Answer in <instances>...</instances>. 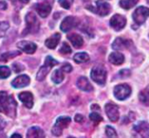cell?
Masks as SVG:
<instances>
[{
	"label": "cell",
	"mask_w": 149,
	"mask_h": 138,
	"mask_svg": "<svg viewBox=\"0 0 149 138\" xmlns=\"http://www.w3.org/2000/svg\"><path fill=\"white\" fill-rule=\"evenodd\" d=\"M10 137H18V138H21L22 137V136L21 135H19V134H13Z\"/></svg>",
	"instance_id": "40"
},
{
	"label": "cell",
	"mask_w": 149,
	"mask_h": 138,
	"mask_svg": "<svg viewBox=\"0 0 149 138\" xmlns=\"http://www.w3.org/2000/svg\"><path fill=\"white\" fill-rule=\"evenodd\" d=\"M92 11L97 13L98 15L104 17L110 13L111 11V5L104 1H97L96 2V9L92 10Z\"/></svg>",
	"instance_id": "12"
},
{
	"label": "cell",
	"mask_w": 149,
	"mask_h": 138,
	"mask_svg": "<svg viewBox=\"0 0 149 138\" xmlns=\"http://www.w3.org/2000/svg\"><path fill=\"white\" fill-rule=\"evenodd\" d=\"M52 80L54 83L58 84L60 83L63 80H64V73L62 70H55L52 75Z\"/></svg>",
	"instance_id": "23"
},
{
	"label": "cell",
	"mask_w": 149,
	"mask_h": 138,
	"mask_svg": "<svg viewBox=\"0 0 149 138\" xmlns=\"http://www.w3.org/2000/svg\"><path fill=\"white\" fill-rule=\"evenodd\" d=\"M120 76L122 77V78H126V77H128L130 75H131V71L129 70H127V69H124V70H121L120 71Z\"/></svg>",
	"instance_id": "34"
},
{
	"label": "cell",
	"mask_w": 149,
	"mask_h": 138,
	"mask_svg": "<svg viewBox=\"0 0 149 138\" xmlns=\"http://www.w3.org/2000/svg\"><path fill=\"white\" fill-rule=\"evenodd\" d=\"M54 0H44L43 3L35 4V9L41 17H46L52 10V6Z\"/></svg>",
	"instance_id": "8"
},
{
	"label": "cell",
	"mask_w": 149,
	"mask_h": 138,
	"mask_svg": "<svg viewBox=\"0 0 149 138\" xmlns=\"http://www.w3.org/2000/svg\"><path fill=\"white\" fill-rule=\"evenodd\" d=\"M79 23L78 19L75 17H66L61 23L60 24V29L63 32H68L69 30H71L72 28L76 27Z\"/></svg>",
	"instance_id": "11"
},
{
	"label": "cell",
	"mask_w": 149,
	"mask_h": 138,
	"mask_svg": "<svg viewBox=\"0 0 149 138\" xmlns=\"http://www.w3.org/2000/svg\"><path fill=\"white\" fill-rule=\"evenodd\" d=\"M77 86L79 90L86 92H90L93 90V87L88 81V79L85 77H80L77 80Z\"/></svg>",
	"instance_id": "17"
},
{
	"label": "cell",
	"mask_w": 149,
	"mask_h": 138,
	"mask_svg": "<svg viewBox=\"0 0 149 138\" xmlns=\"http://www.w3.org/2000/svg\"><path fill=\"white\" fill-rule=\"evenodd\" d=\"M139 0H120V5L125 9V10H129L135 6V4L138 3Z\"/></svg>",
	"instance_id": "26"
},
{
	"label": "cell",
	"mask_w": 149,
	"mask_h": 138,
	"mask_svg": "<svg viewBox=\"0 0 149 138\" xmlns=\"http://www.w3.org/2000/svg\"><path fill=\"white\" fill-rule=\"evenodd\" d=\"M7 9V3L4 1H0V10H6Z\"/></svg>",
	"instance_id": "39"
},
{
	"label": "cell",
	"mask_w": 149,
	"mask_h": 138,
	"mask_svg": "<svg viewBox=\"0 0 149 138\" xmlns=\"http://www.w3.org/2000/svg\"><path fill=\"white\" fill-rule=\"evenodd\" d=\"M67 38L69 39V41L72 43V44L75 48H80L84 43V40H83L82 37L76 34V33H73V34L67 36Z\"/></svg>",
	"instance_id": "22"
},
{
	"label": "cell",
	"mask_w": 149,
	"mask_h": 138,
	"mask_svg": "<svg viewBox=\"0 0 149 138\" xmlns=\"http://www.w3.org/2000/svg\"><path fill=\"white\" fill-rule=\"evenodd\" d=\"M58 3L63 8L69 10L73 3V0H58Z\"/></svg>",
	"instance_id": "31"
},
{
	"label": "cell",
	"mask_w": 149,
	"mask_h": 138,
	"mask_svg": "<svg viewBox=\"0 0 149 138\" xmlns=\"http://www.w3.org/2000/svg\"><path fill=\"white\" fill-rule=\"evenodd\" d=\"M12 67H13V70H15V72H20V71H22L23 70H24V66L22 65V64H20V63H13L12 64Z\"/></svg>",
	"instance_id": "35"
},
{
	"label": "cell",
	"mask_w": 149,
	"mask_h": 138,
	"mask_svg": "<svg viewBox=\"0 0 149 138\" xmlns=\"http://www.w3.org/2000/svg\"><path fill=\"white\" fill-rule=\"evenodd\" d=\"M105 110H106V113L111 122H117L119 120L120 113H119V108L116 104H112V103L107 104Z\"/></svg>",
	"instance_id": "10"
},
{
	"label": "cell",
	"mask_w": 149,
	"mask_h": 138,
	"mask_svg": "<svg viewBox=\"0 0 149 138\" xmlns=\"http://www.w3.org/2000/svg\"><path fill=\"white\" fill-rule=\"evenodd\" d=\"M5 126H6V123L4 122V120L0 117V131L1 130H3L4 128H5Z\"/></svg>",
	"instance_id": "38"
},
{
	"label": "cell",
	"mask_w": 149,
	"mask_h": 138,
	"mask_svg": "<svg viewBox=\"0 0 149 138\" xmlns=\"http://www.w3.org/2000/svg\"><path fill=\"white\" fill-rule=\"evenodd\" d=\"M127 23V19L124 16H121L120 14H115L110 19V25L112 28H113L115 30L119 31L122 30Z\"/></svg>",
	"instance_id": "9"
},
{
	"label": "cell",
	"mask_w": 149,
	"mask_h": 138,
	"mask_svg": "<svg viewBox=\"0 0 149 138\" xmlns=\"http://www.w3.org/2000/svg\"><path fill=\"white\" fill-rule=\"evenodd\" d=\"M0 112L11 118L16 117L17 103L13 97L8 95L5 91L0 92Z\"/></svg>",
	"instance_id": "1"
},
{
	"label": "cell",
	"mask_w": 149,
	"mask_h": 138,
	"mask_svg": "<svg viewBox=\"0 0 149 138\" xmlns=\"http://www.w3.org/2000/svg\"><path fill=\"white\" fill-rule=\"evenodd\" d=\"M59 51H60V53L66 55V54H70L72 52V50H71V47L66 43H63V44H62Z\"/></svg>",
	"instance_id": "32"
},
{
	"label": "cell",
	"mask_w": 149,
	"mask_h": 138,
	"mask_svg": "<svg viewBox=\"0 0 149 138\" xmlns=\"http://www.w3.org/2000/svg\"><path fill=\"white\" fill-rule=\"evenodd\" d=\"M149 17V9L145 7V6H140L138 7L134 12V15H133V18L134 20V22L141 25V24H143L146 20L148 19V17Z\"/></svg>",
	"instance_id": "6"
},
{
	"label": "cell",
	"mask_w": 149,
	"mask_h": 138,
	"mask_svg": "<svg viewBox=\"0 0 149 138\" xmlns=\"http://www.w3.org/2000/svg\"><path fill=\"white\" fill-rule=\"evenodd\" d=\"M20 55V51H10V52H7V53H4L0 57V60L2 61H8L9 59L10 58H13L17 56Z\"/></svg>",
	"instance_id": "27"
},
{
	"label": "cell",
	"mask_w": 149,
	"mask_h": 138,
	"mask_svg": "<svg viewBox=\"0 0 149 138\" xmlns=\"http://www.w3.org/2000/svg\"><path fill=\"white\" fill-rule=\"evenodd\" d=\"M58 63V61H56L55 59H53L51 56L46 57L44 66H42V67L39 69V70L38 71V73H37L36 79H37L38 81H43V80L46 77V76L48 75L50 70H51L53 66L57 65Z\"/></svg>",
	"instance_id": "3"
},
{
	"label": "cell",
	"mask_w": 149,
	"mask_h": 138,
	"mask_svg": "<svg viewBox=\"0 0 149 138\" xmlns=\"http://www.w3.org/2000/svg\"><path fill=\"white\" fill-rule=\"evenodd\" d=\"M139 99L143 104L149 105V85L147 88H145L142 91L140 92Z\"/></svg>",
	"instance_id": "25"
},
{
	"label": "cell",
	"mask_w": 149,
	"mask_h": 138,
	"mask_svg": "<svg viewBox=\"0 0 149 138\" xmlns=\"http://www.w3.org/2000/svg\"><path fill=\"white\" fill-rule=\"evenodd\" d=\"M26 137L29 138H41L45 137V133L43 131V130H41L38 127H31L28 130Z\"/></svg>",
	"instance_id": "21"
},
{
	"label": "cell",
	"mask_w": 149,
	"mask_h": 138,
	"mask_svg": "<svg viewBox=\"0 0 149 138\" xmlns=\"http://www.w3.org/2000/svg\"><path fill=\"white\" fill-rule=\"evenodd\" d=\"M19 100L24 104V106L28 109H31L33 106V96L31 92L25 91L22 92L18 95Z\"/></svg>",
	"instance_id": "16"
},
{
	"label": "cell",
	"mask_w": 149,
	"mask_h": 138,
	"mask_svg": "<svg viewBox=\"0 0 149 138\" xmlns=\"http://www.w3.org/2000/svg\"><path fill=\"white\" fill-rule=\"evenodd\" d=\"M17 48L23 50L24 52L27 54H33L37 50V45L34 43L27 42V41H21L18 42L17 44Z\"/></svg>",
	"instance_id": "14"
},
{
	"label": "cell",
	"mask_w": 149,
	"mask_h": 138,
	"mask_svg": "<svg viewBox=\"0 0 149 138\" xmlns=\"http://www.w3.org/2000/svg\"><path fill=\"white\" fill-rule=\"evenodd\" d=\"M134 130L142 137H149V124L148 122H140L134 127Z\"/></svg>",
	"instance_id": "15"
},
{
	"label": "cell",
	"mask_w": 149,
	"mask_h": 138,
	"mask_svg": "<svg viewBox=\"0 0 149 138\" xmlns=\"http://www.w3.org/2000/svg\"><path fill=\"white\" fill-rule=\"evenodd\" d=\"M131 92H132V90L130 86L125 83L115 86L114 90H113L114 97L118 100H125L131 95Z\"/></svg>",
	"instance_id": "7"
},
{
	"label": "cell",
	"mask_w": 149,
	"mask_h": 138,
	"mask_svg": "<svg viewBox=\"0 0 149 138\" xmlns=\"http://www.w3.org/2000/svg\"><path fill=\"white\" fill-rule=\"evenodd\" d=\"M60 40V34L59 33H56L54 35H52L51 37L47 38L45 40V46L51 50H53L57 47V45L58 44V42Z\"/></svg>",
	"instance_id": "20"
},
{
	"label": "cell",
	"mask_w": 149,
	"mask_h": 138,
	"mask_svg": "<svg viewBox=\"0 0 149 138\" xmlns=\"http://www.w3.org/2000/svg\"><path fill=\"white\" fill-rule=\"evenodd\" d=\"M91 77L96 83L103 85L107 80V70L101 66H95L92 70Z\"/></svg>",
	"instance_id": "5"
},
{
	"label": "cell",
	"mask_w": 149,
	"mask_h": 138,
	"mask_svg": "<svg viewBox=\"0 0 149 138\" xmlns=\"http://www.w3.org/2000/svg\"><path fill=\"white\" fill-rule=\"evenodd\" d=\"M20 1H21L22 3H27L30 0H20Z\"/></svg>",
	"instance_id": "41"
},
{
	"label": "cell",
	"mask_w": 149,
	"mask_h": 138,
	"mask_svg": "<svg viewBox=\"0 0 149 138\" xmlns=\"http://www.w3.org/2000/svg\"><path fill=\"white\" fill-rule=\"evenodd\" d=\"M74 120L75 122L77 123H82L84 121V117L82 115H79V114H77L74 117Z\"/></svg>",
	"instance_id": "37"
},
{
	"label": "cell",
	"mask_w": 149,
	"mask_h": 138,
	"mask_svg": "<svg viewBox=\"0 0 149 138\" xmlns=\"http://www.w3.org/2000/svg\"><path fill=\"white\" fill-rule=\"evenodd\" d=\"M71 123V118L69 117H60L56 120L54 126L52 129V133L55 137L61 136L63 130L67 128Z\"/></svg>",
	"instance_id": "4"
},
{
	"label": "cell",
	"mask_w": 149,
	"mask_h": 138,
	"mask_svg": "<svg viewBox=\"0 0 149 138\" xmlns=\"http://www.w3.org/2000/svg\"><path fill=\"white\" fill-rule=\"evenodd\" d=\"M10 75V70L7 66H0V78L5 79Z\"/></svg>",
	"instance_id": "28"
},
{
	"label": "cell",
	"mask_w": 149,
	"mask_h": 138,
	"mask_svg": "<svg viewBox=\"0 0 149 138\" xmlns=\"http://www.w3.org/2000/svg\"><path fill=\"white\" fill-rule=\"evenodd\" d=\"M125 57L120 52H113L109 56V62L114 65H120L124 63Z\"/></svg>",
	"instance_id": "19"
},
{
	"label": "cell",
	"mask_w": 149,
	"mask_h": 138,
	"mask_svg": "<svg viewBox=\"0 0 149 138\" xmlns=\"http://www.w3.org/2000/svg\"><path fill=\"white\" fill-rule=\"evenodd\" d=\"M90 59L89 56L87 53L86 52H79L75 54V56L73 57V60L77 63H86L88 62Z\"/></svg>",
	"instance_id": "24"
},
{
	"label": "cell",
	"mask_w": 149,
	"mask_h": 138,
	"mask_svg": "<svg viewBox=\"0 0 149 138\" xmlns=\"http://www.w3.org/2000/svg\"><path fill=\"white\" fill-rule=\"evenodd\" d=\"M30 82H31L30 77L27 75H21V76L17 77L12 81L11 85H12V87H14L16 89H21L25 86H28Z\"/></svg>",
	"instance_id": "13"
},
{
	"label": "cell",
	"mask_w": 149,
	"mask_h": 138,
	"mask_svg": "<svg viewBox=\"0 0 149 138\" xmlns=\"http://www.w3.org/2000/svg\"><path fill=\"white\" fill-rule=\"evenodd\" d=\"M26 28L23 32V35L36 33L39 30V22L33 12H28L25 16Z\"/></svg>",
	"instance_id": "2"
},
{
	"label": "cell",
	"mask_w": 149,
	"mask_h": 138,
	"mask_svg": "<svg viewBox=\"0 0 149 138\" xmlns=\"http://www.w3.org/2000/svg\"><path fill=\"white\" fill-rule=\"evenodd\" d=\"M8 28H9V23H6V22L0 23V37L3 36L5 31L8 30Z\"/></svg>",
	"instance_id": "33"
},
{
	"label": "cell",
	"mask_w": 149,
	"mask_h": 138,
	"mask_svg": "<svg viewBox=\"0 0 149 138\" xmlns=\"http://www.w3.org/2000/svg\"><path fill=\"white\" fill-rule=\"evenodd\" d=\"M61 70H62L63 71H65V72L69 73V72H71V71L72 70V65L69 64V63H65V64L61 67Z\"/></svg>",
	"instance_id": "36"
},
{
	"label": "cell",
	"mask_w": 149,
	"mask_h": 138,
	"mask_svg": "<svg viewBox=\"0 0 149 138\" xmlns=\"http://www.w3.org/2000/svg\"><path fill=\"white\" fill-rule=\"evenodd\" d=\"M106 134L108 137H117V133L115 130L111 126L106 127Z\"/></svg>",
	"instance_id": "30"
},
{
	"label": "cell",
	"mask_w": 149,
	"mask_h": 138,
	"mask_svg": "<svg viewBox=\"0 0 149 138\" xmlns=\"http://www.w3.org/2000/svg\"><path fill=\"white\" fill-rule=\"evenodd\" d=\"M89 117H90L91 121H92V122H93V123H94V124H96L102 121V117H101V116H100L99 113H97V112H93L92 114H90Z\"/></svg>",
	"instance_id": "29"
},
{
	"label": "cell",
	"mask_w": 149,
	"mask_h": 138,
	"mask_svg": "<svg viewBox=\"0 0 149 138\" xmlns=\"http://www.w3.org/2000/svg\"><path fill=\"white\" fill-rule=\"evenodd\" d=\"M130 45H132V42L129 40H126L120 37H118L115 39V41L113 43V48L114 50H123L125 48H129Z\"/></svg>",
	"instance_id": "18"
}]
</instances>
